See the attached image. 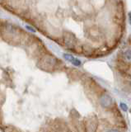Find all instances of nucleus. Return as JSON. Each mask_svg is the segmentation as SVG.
<instances>
[{"instance_id": "obj_12", "label": "nucleus", "mask_w": 131, "mask_h": 132, "mask_svg": "<svg viewBox=\"0 0 131 132\" xmlns=\"http://www.w3.org/2000/svg\"><path fill=\"white\" fill-rule=\"evenodd\" d=\"M0 1H3V0H0Z\"/></svg>"}, {"instance_id": "obj_4", "label": "nucleus", "mask_w": 131, "mask_h": 132, "mask_svg": "<svg viewBox=\"0 0 131 132\" xmlns=\"http://www.w3.org/2000/svg\"><path fill=\"white\" fill-rule=\"evenodd\" d=\"M121 57L123 61L126 64H131V47L126 48L122 51Z\"/></svg>"}, {"instance_id": "obj_2", "label": "nucleus", "mask_w": 131, "mask_h": 132, "mask_svg": "<svg viewBox=\"0 0 131 132\" xmlns=\"http://www.w3.org/2000/svg\"><path fill=\"white\" fill-rule=\"evenodd\" d=\"M64 44L68 48H73L75 47L76 44V38L75 36L72 34V33H66L65 35H64Z\"/></svg>"}, {"instance_id": "obj_8", "label": "nucleus", "mask_w": 131, "mask_h": 132, "mask_svg": "<svg viewBox=\"0 0 131 132\" xmlns=\"http://www.w3.org/2000/svg\"><path fill=\"white\" fill-rule=\"evenodd\" d=\"M27 28L28 29V30L31 31H35V30H34V29H32V28H31V27H28V26H27Z\"/></svg>"}, {"instance_id": "obj_10", "label": "nucleus", "mask_w": 131, "mask_h": 132, "mask_svg": "<svg viewBox=\"0 0 131 132\" xmlns=\"http://www.w3.org/2000/svg\"><path fill=\"white\" fill-rule=\"evenodd\" d=\"M107 132H119V131L116 130H108Z\"/></svg>"}, {"instance_id": "obj_7", "label": "nucleus", "mask_w": 131, "mask_h": 132, "mask_svg": "<svg viewBox=\"0 0 131 132\" xmlns=\"http://www.w3.org/2000/svg\"><path fill=\"white\" fill-rule=\"evenodd\" d=\"M120 108L123 111H127V110H128V106H127V105L125 104V103L121 102L120 103Z\"/></svg>"}, {"instance_id": "obj_5", "label": "nucleus", "mask_w": 131, "mask_h": 132, "mask_svg": "<svg viewBox=\"0 0 131 132\" xmlns=\"http://www.w3.org/2000/svg\"><path fill=\"white\" fill-rule=\"evenodd\" d=\"M64 58L66 60L71 62L73 65H75V66H80L81 65V61L79 60L76 59V58H74L73 55H69V54H64Z\"/></svg>"}, {"instance_id": "obj_3", "label": "nucleus", "mask_w": 131, "mask_h": 132, "mask_svg": "<svg viewBox=\"0 0 131 132\" xmlns=\"http://www.w3.org/2000/svg\"><path fill=\"white\" fill-rule=\"evenodd\" d=\"M100 102L102 106L106 107V108H109L112 106L113 104V100L110 96H109L108 94H105L100 98Z\"/></svg>"}, {"instance_id": "obj_9", "label": "nucleus", "mask_w": 131, "mask_h": 132, "mask_svg": "<svg viewBox=\"0 0 131 132\" xmlns=\"http://www.w3.org/2000/svg\"><path fill=\"white\" fill-rule=\"evenodd\" d=\"M129 22L131 24V12H129Z\"/></svg>"}, {"instance_id": "obj_11", "label": "nucleus", "mask_w": 131, "mask_h": 132, "mask_svg": "<svg viewBox=\"0 0 131 132\" xmlns=\"http://www.w3.org/2000/svg\"><path fill=\"white\" fill-rule=\"evenodd\" d=\"M129 40H130V43H131V36H130V38H129Z\"/></svg>"}, {"instance_id": "obj_1", "label": "nucleus", "mask_w": 131, "mask_h": 132, "mask_svg": "<svg viewBox=\"0 0 131 132\" xmlns=\"http://www.w3.org/2000/svg\"><path fill=\"white\" fill-rule=\"evenodd\" d=\"M57 64V60L55 57L46 55L43 57L40 62V67L45 70H51Z\"/></svg>"}, {"instance_id": "obj_6", "label": "nucleus", "mask_w": 131, "mask_h": 132, "mask_svg": "<svg viewBox=\"0 0 131 132\" xmlns=\"http://www.w3.org/2000/svg\"><path fill=\"white\" fill-rule=\"evenodd\" d=\"M83 51L85 53V54H88V55H91L92 53V49L91 46H88V45H85L83 46Z\"/></svg>"}]
</instances>
